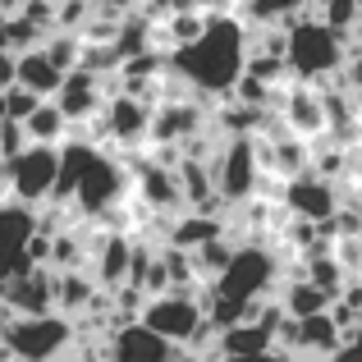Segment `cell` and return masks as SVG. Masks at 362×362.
<instances>
[{
	"label": "cell",
	"instance_id": "7",
	"mask_svg": "<svg viewBox=\"0 0 362 362\" xmlns=\"http://www.w3.org/2000/svg\"><path fill=\"white\" fill-rule=\"evenodd\" d=\"M211 179H216V193L221 202H247V197L262 188V147L257 138H225L216 142L211 151Z\"/></svg>",
	"mask_w": 362,
	"mask_h": 362
},
{
	"label": "cell",
	"instance_id": "33",
	"mask_svg": "<svg viewBox=\"0 0 362 362\" xmlns=\"http://www.w3.org/2000/svg\"><path fill=\"white\" fill-rule=\"evenodd\" d=\"M18 5H23V0H0V14H5V18L18 14Z\"/></svg>",
	"mask_w": 362,
	"mask_h": 362
},
{
	"label": "cell",
	"instance_id": "6",
	"mask_svg": "<svg viewBox=\"0 0 362 362\" xmlns=\"http://www.w3.org/2000/svg\"><path fill=\"white\" fill-rule=\"evenodd\" d=\"M0 175H5V188H9L14 202L42 206V202H51L55 179H60V147H51V142H28L18 156L0 160Z\"/></svg>",
	"mask_w": 362,
	"mask_h": 362
},
{
	"label": "cell",
	"instance_id": "12",
	"mask_svg": "<svg viewBox=\"0 0 362 362\" xmlns=\"http://www.w3.org/2000/svg\"><path fill=\"white\" fill-rule=\"evenodd\" d=\"M179 344H170L165 335H156L142 321H119L106 335V362H179Z\"/></svg>",
	"mask_w": 362,
	"mask_h": 362
},
{
	"label": "cell",
	"instance_id": "14",
	"mask_svg": "<svg viewBox=\"0 0 362 362\" xmlns=\"http://www.w3.org/2000/svg\"><path fill=\"white\" fill-rule=\"evenodd\" d=\"M0 308H9L14 317H42V312H55V271L51 266H33V271L5 280L0 284Z\"/></svg>",
	"mask_w": 362,
	"mask_h": 362
},
{
	"label": "cell",
	"instance_id": "13",
	"mask_svg": "<svg viewBox=\"0 0 362 362\" xmlns=\"http://www.w3.org/2000/svg\"><path fill=\"white\" fill-rule=\"evenodd\" d=\"M202 129H206V106L188 97L156 101V110H151V142L156 147H188L193 138H202Z\"/></svg>",
	"mask_w": 362,
	"mask_h": 362
},
{
	"label": "cell",
	"instance_id": "32",
	"mask_svg": "<svg viewBox=\"0 0 362 362\" xmlns=\"http://www.w3.org/2000/svg\"><path fill=\"white\" fill-rule=\"evenodd\" d=\"M216 362H293V354L289 349H266V354H243V358H216Z\"/></svg>",
	"mask_w": 362,
	"mask_h": 362
},
{
	"label": "cell",
	"instance_id": "38",
	"mask_svg": "<svg viewBox=\"0 0 362 362\" xmlns=\"http://www.w3.org/2000/svg\"><path fill=\"white\" fill-rule=\"evenodd\" d=\"M358 9H362V0H358Z\"/></svg>",
	"mask_w": 362,
	"mask_h": 362
},
{
	"label": "cell",
	"instance_id": "22",
	"mask_svg": "<svg viewBox=\"0 0 362 362\" xmlns=\"http://www.w3.org/2000/svg\"><path fill=\"white\" fill-rule=\"evenodd\" d=\"M23 133H28V142H51V147H60V142H69L74 119L60 110V101H55V97H46L42 106L23 119Z\"/></svg>",
	"mask_w": 362,
	"mask_h": 362
},
{
	"label": "cell",
	"instance_id": "35",
	"mask_svg": "<svg viewBox=\"0 0 362 362\" xmlns=\"http://www.w3.org/2000/svg\"><path fill=\"white\" fill-rule=\"evenodd\" d=\"M358 165H362V142H358Z\"/></svg>",
	"mask_w": 362,
	"mask_h": 362
},
{
	"label": "cell",
	"instance_id": "26",
	"mask_svg": "<svg viewBox=\"0 0 362 362\" xmlns=\"http://www.w3.org/2000/svg\"><path fill=\"white\" fill-rule=\"evenodd\" d=\"M0 42H5L9 51H18V55H23V51H33V46H42V42H46V33L33 23V18L9 14V18H5V28H0Z\"/></svg>",
	"mask_w": 362,
	"mask_h": 362
},
{
	"label": "cell",
	"instance_id": "1",
	"mask_svg": "<svg viewBox=\"0 0 362 362\" xmlns=\"http://www.w3.org/2000/svg\"><path fill=\"white\" fill-rule=\"evenodd\" d=\"M247 51H252V37H247L243 14H211L197 42L170 51V69L197 97L221 101L234 97L239 78L247 74Z\"/></svg>",
	"mask_w": 362,
	"mask_h": 362
},
{
	"label": "cell",
	"instance_id": "10",
	"mask_svg": "<svg viewBox=\"0 0 362 362\" xmlns=\"http://www.w3.org/2000/svg\"><path fill=\"white\" fill-rule=\"evenodd\" d=\"M151 101L147 97H133V92H115L106 97L101 106V142H115V147H142L151 142Z\"/></svg>",
	"mask_w": 362,
	"mask_h": 362
},
{
	"label": "cell",
	"instance_id": "18",
	"mask_svg": "<svg viewBox=\"0 0 362 362\" xmlns=\"http://www.w3.org/2000/svg\"><path fill=\"white\" fill-rule=\"evenodd\" d=\"M284 124H289V133H298L303 142H308V138H321V133L330 129L326 97H317V92H312V83H293V88H289V101H284Z\"/></svg>",
	"mask_w": 362,
	"mask_h": 362
},
{
	"label": "cell",
	"instance_id": "39",
	"mask_svg": "<svg viewBox=\"0 0 362 362\" xmlns=\"http://www.w3.org/2000/svg\"><path fill=\"white\" fill-rule=\"evenodd\" d=\"M358 33H362V28H358Z\"/></svg>",
	"mask_w": 362,
	"mask_h": 362
},
{
	"label": "cell",
	"instance_id": "4",
	"mask_svg": "<svg viewBox=\"0 0 362 362\" xmlns=\"http://www.w3.org/2000/svg\"><path fill=\"white\" fill-rule=\"evenodd\" d=\"M78 330L69 326L64 312H42V317H9L0 326V344L14 362H60L74 349Z\"/></svg>",
	"mask_w": 362,
	"mask_h": 362
},
{
	"label": "cell",
	"instance_id": "25",
	"mask_svg": "<svg viewBox=\"0 0 362 362\" xmlns=\"http://www.w3.org/2000/svg\"><path fill=\"white\" fill-rule=\"evenodd\" d=\"M42 51L51 55L64 74H69V69H78V64H83V37L69 33V28H51V33H46V42H42Z\"/></svg>",
	"mask_w": 362,
	"mask_h": 362
},
{
	"label": "cell",
	"instance_id": "30",
	"mask_svg": "<svg viewBox=\"0 0 362 362\" xmlns=\"http://www.w3.org/2000/svg\"><path fill=\"white\" fill-rule=\"evenodd\" d=\"M330 362H362V326L344 330V339H339V349L330 354Z\"/></svg>",
	"mask_w": 362,
	"mask_h": 362
},
{
	"label": "cell",
	"instance_id": "21",
	"mask_svg": "<svg viewBox=\"0 0 362 362\" xmlns=\"http://www.w3.org/2000/svg\"><path fill=\"white\" fill-rule=\"evenodd\" d=\"M18 83H23V88H33L37 97H55V92H60V83H64V69L42 51V46H33V51L18 55Z\"/></svg>",
	"mask_w": 362,
	"mask_h": 362
},
{
	"label": "cell",
	"instance_id": "17",
	"mask_svg": "<svg viewBox=\"0 0 362 362\" xmlns=\"http://www.w3.org/2000/svg\"><path fill=\"white\" fill-rule=\"evenodd\" d=\"M129 266H133V239L129 234H101L92 243V275H97V284L106 293L129 284Z\"/></svg>",
	"mask_w": 362,
	"mask_h": 362
},
{
	"label": "cell",
	"instance_id": "5",
	"mask_svg": "<svg viewBox=\"0 0 362 362\" xmlns=\"http://www.w3.org/2000/svg\"><path fill=\"white\" fill-rule=\"evenodd\" d=\"M275 289H280V262H275V252L247 243V247H234L230 266L211 280L206 298H216V303H252V298H271Z\"/></svg>",
	"mask_w": 362,
	"mask_h": 362
},
{
	"label": "cell",
	"instance_id": "19",
	"mask_svg": "<svg viewBox=\"0 0 362 362\" xmlns=\"http://www.w3.org/2000/svg\"><path fill=\"white\" fill-rule=\"evenodd\" d=\"M101 298H106V289L97 284L92 271H83V266H74V271H55V312L78 317V312L97 308Z\"/></svg>",
	"mask_w": 362,
	"mask_h": 362
},
{
	"label": "cell",
	"instance_id": "3",
	"mask_svg": "<svg viewBox=\"0 0 362 362\" xmlns=\"http://www.w3.org/2000/svg\"><path fill=\"white\" fill-rule=\"evenodd\" d=\"M349 60V37L335 33L321 14H298L284 23V64L298 83H321Z\"/></svg>",
	"mask_w": 362,
	"mask_h": 362
},
{
	"label": "cell",
	"instance_id": "24",
	"mask_svg": "<svg viewBox=\"0 0 362 362\" xmlns=\"http://www.w3.org/2000/svg\"><path fill=\"white\" fill-rule=\"evenodd\" d=\"M303 5H312V0H239L243 18H257V23H289V18L303 14Z\"/></svg>",
	"mask_w": 362,
	"mask_h": 362
},
{
	"label": "cell",
	"instance_id": "27",
	"mask_svg": "<svg viewBox=\"0 0 362 362\" xmlns=\"http://www.w3.org/2000/svg\"><path fill=\"white\" fill-rule=\"evenodd\" d=\"M193 257H197V271H202V280L211 284L216 275H221L225 266H230V257H234V243H230V239L221 234V239H211V243L193 247Z\"/></svg>",
	"mask_w": 362,
	"mask_h": 362
},
{
	"label": "cell",
	"instance_id": "9",
	"mask_svg": "<svg viewBox=\"0 0 362 362\" xmlns=\"http://www.w3.org/2000/svg\"><path fill=\"white\" fill-rule=\"evenodd\" d=\"M42 230L37 221V206L28 202H0V284L14 280V275L33 271V257H28V243Z\"/></svg>",
	"mask_w": 362,
	"mask_h": 362
},
{
	"label": "cell",
	"instance_id": "31",
	"mask_svg": "<svg viewBox=\"0 0 362 362\" xmlns=\"http://www.w3.org/2000/svg\"><path fill=\"white\" fill-rule=\"evenodd\" d=\"M18 83V51H9L5 42H0V92L14 88Z\"/></svg>",
	"mask_w": 362,
	"mask_h": 362
},
{
	"label": "cell",
	"instance_id": "2",
	"mask_svg": "<svg viewBox=\"0 0 362 362\" xmlns=\"http://www.w3.org/2000/svg\"><path fill=\"white\" fill-rule=\"evenodd\" d=\"M129 193V170L101 142H60V179H55V206L83 216H110V206Z\"/></svg>",
	"mask_w": 362,
	"mask_h": 362
},
{
	"label": "cell",
	"instance_id": "28",
	"mask_svg": "<svg viewBox=\"0 0 362 362\" xmlns=\"http://www.w3.org/2000/svg\"><path fill=\"white\" fill-rule=\"evenodd\" d=\"M317 14L326 18V23L335 28V33H344V37H349V33H354V28L362 23L358 0H330V5H321V9H317Z\"/></svg>",
	"mask_w": 362,
	"mask_h": 362
},
{
	"label": "cell",
	"instance_id": "23",
	"mask_svg": "<svg viewBox=\"0 0 362 362\" xmlns=\"http://www.w3.org/2000/svg\"><path fill=\"white\" fill-rule=\"evenodd\" d=\"M280 303H284V312H289V317H312V312L335 308V298H330L321 284H312L308 275H303V280H293V284H280Z\"/></svg>",
	"mask_w": 362,
	"mask_h": 362
},
{
	"label": "cell",
	"instance_id": "36",
	"mask_svg": "<svg viewBox=\"0 0 362 362\" xmlns=\"http://www.w3.org/2000/svg\"><path fill=\"white\" fill-rule=\"evenodd\" d=\"M92 5H106V0H92Z\"/></svg>",
	"mask_w": 362,
	"mask_h": 362
},
{
	"label": "cell",
	"instance_id": "15",
	"mask_svg": "<svg viewBox=\"0 0 362 362\" xmlns=\"http://www.w3.org/2000/svg\"><path fill=\"white\" fill-rule=\"evenodd\" d=\"M55 101H60V110L74 124H88V119L101 115V106H106V78H101L97 69H88V64H78V69L64 74Z\"/></svg>",
	"mask_w": 362,
	"mask_h": 362
},
{
	"label": "cell",
	"instance_id": "11",
	"mask_svg": "<svg viewBox=\"0 0 362 362\" xmlns=\"http://www.w3.org/2000/svg\"><path fill=\"white\" fill-rule=\"evenodd\" d=\"M284 206L293 211V221L303 225H326L339 211V193L321 170H303V175L284 179Z\"/></svg>",
	"mask_w": 362,
	"mask_h": 362
},
{
	"label": "cell",
	"instance_id": "8",
	"mask_svg": "<svg viewBox=\"0 0 362 362\" xmlns=\"http://www.w3.org/2000/svg\"><path fill=\"white\" fill-rule=\"evenodd\" d=\"M142 326H151L156 335H165L170 344H193L206 326V303L197 293H184V289H165V293H151L138 312Z\"/></svg>",
	"mask_w": 362,
	"mask_h": 362
},
{
	"label": "cell",
	"instance_id": "34",
	"mask_svg": "<svg viewBox=\"0 0 362 362\" xmlns=\"http://www.w3.org/2000/svg\"><path fill=\"white\" fill-rule=\"evenodd\" d=\"M5 124H9V115H5V92H0V133H5Z\"/></svg>",
	"mask_w": 362,
	"mask_h": 362
},
{
	"label": "cell",
	"instance_id": "29",
	"mask_svg": "<svg viewBox=\"0 0 362 362\" xmlns=\"http://www.w3.org/2000/svg\"><path fill=\"white\" fill-rule=\"evenodd\" d=\"M46 97H37L33 88H23V83H14V88H5V115L14 119V124H23L28 115H33L37 106H42Z\"/></svg>",
	"mask_w": 362,
	"mask_h": 362
},
{
	"label": "cell",
	"instance_id": "20",
	"mask_svg": "<svg viewBox=\"0 0 362 362\" xmlns=\"http://www.w3.org/2000/svg\"><path fill=\"white\" fill-rule=\"evenodd\" d=\"M225 234V225L216 221V216H206V211H184V216H170V225H165V243H175V247H202V243H211V239H221Z\"/></svg>",
	"mask_w": 362,
	"mask_h": 362
},
{
	"label": "cell",
	"instance_id": "37",
	"mask_svg": "<svg viewBox=\"0 0 362 362\" xmlns=\"http://www.w3.org/2000/svg\"><path fill=\"white\" fill-rule=\"evenodd\" d=\"M0 28H5V14H0Z\"/></svg>",
	"mask_w": 362,
	"mask_h": 362
},
{
	"label": "cell",
	"instance_id": "16",
	"mask_svg": "<svg viewBox=\"0 0 362 362\" xmlns=\"http://www.w3.org/2000/svg\"><path fill=\"white\" fill-rule=\"evenodd\" d=\"M138 193H142V202L151 206V216H179L188 206L175 165H165V160H151V165L138 170Z\"/></svg>",
	"mask_w": 362,
	"mask_h": 362
}]
</instances>
